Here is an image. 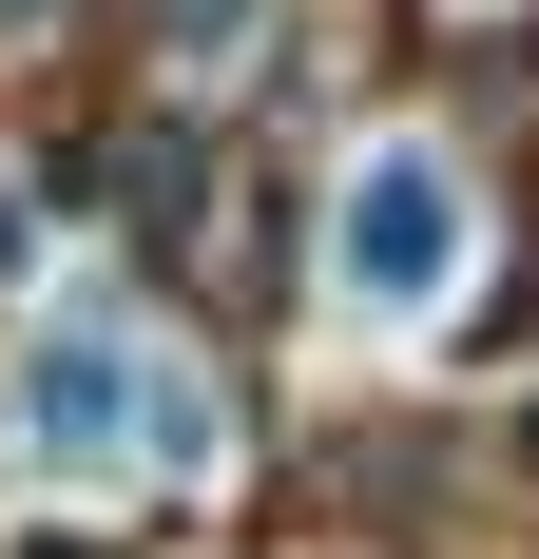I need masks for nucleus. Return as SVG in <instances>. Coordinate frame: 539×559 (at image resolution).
<instances>
[{"mask_svg": "<svg viewBox=\"0 0 539 559\" xmlns=\"http://www.w3.org/2000/svg\"><path fill=\"white\" fill-rule=\"evenodd\" d=\"M443 231H463V193H443V155H385L367 193H347V271H367L385 309H424V289H443Z\"/></svg>", "mask_w": 539, "mask_h": 559, "instance_id": "f257e3e1", "label": "nucleus"}, {"mask_svg": "<svg viewBox=\"0 0 539 559\" xmlns=\"http://www.w3.org/2000/svg\"><path fill=\"white\" fill-rule=\"evenodd\" d=\"M39 444H116V347H58L39 367Z\"/></svg>", "mask_w": 539, "mask_h": 559, "instance_id": "f03ea898", "label": "nucleus"}]
</instances>
